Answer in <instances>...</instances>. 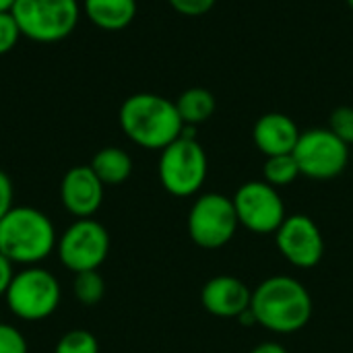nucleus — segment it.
<instances>
[{"mask_svg":"<svg viewBox=\"0 0 353 353\" xmlns=\"http://www.w3.org/2000/svg\"><path fill=\"white\" fill-rule=\"evenodd\" d=\"M250 310L263 329L290 335L302 331L312 319V296L302 281L290 275H273L252 290Z\"/></svg>","mask_w":353,"mask_h":353,"instance_id":"nucleus-1","label":"nucleus"},{"mask_svg":"<svg viewBox=\"0 0 353 353\" xmlns=\"http://www.w3.org/2000/svg\"><path fill=\"white\" fill-rule=\"evenodd\" d=\"M122 132L139 147L161 151L184 132V122L176 101L157 93H134L126 97L118 112Z\"/></svg>","mask_w":353,"mask_h":353,"instance_id":"nucleus-2","label":"nucleus"},{"mask_svg":"<svg viewBox=\"0 0 353 353\" xmlns=\"http://www.w3.org/2000/svg\"><path fill=\"white\" fill-rule=\"evenodd\" d=\"M58 234L52 219L35 207H12L0 219V252L12 263L35 267L56 250Z\"/></svg>","mask_w":353,"mask_h":353,"instance_id":"nucleus-3","label":"nucleus"},{"mask_svg":"<svg viewBox=\"0 0 353 353\" xmlns=\"http://www.w3.org/2000/svg\"><path fill=\"white\" fill-rule=\"evenodd\" d=\"M157 172L163 190L172 196L188 199L201 192L207 180L209 159L203 145L196 141L192 126H186L182 137L161 149Z\"/></svg>","mask_w":353,"mask_h":353,"instance_id":"nucleus-4","label":"nucleus"},{"mask_svg":"<svg viewBox=\"0 0 353 353\" xmlns=\"http://www.w3.org/2000/svg\"><path fill=\"white\" fill-rule=\"evenodd\" d=\"M10 14L21 35L37 43H56L66 39L79 23V0H14Z\"/></svg>","mask_w":353,"mask_h":353,"instance_id":"nucleus-5","label":"nucleus"},{"mask_svg":"<svg viewBox=\"0 0 353 353\" xmlns=\"http://www.w3.org/2000/svg\"><path fill=\"white\" fill-rule=\"evenodd\" d=\"M58 279L41 267H25L17 271L6 294L8 310L21 321H43L52 316L60 304Z\"/></svg>","mask_w":353,"mask_h":353,"instance_id":"nucleus-6","label":"nucleus"},{"mask_svg":"<svg viewBox=\"0 0 353 353\" xmlns=\"http://www.w3.org/2000/svg\"><path fill=\"white\" fill-rule=\"evenodd\" d=\"M190 240L205 250H217L230 244L240 228L234 201L219 192L201 194L186 219Z\"/></svg>","mask_w":353,"mask_h":353,"instance_id":"nucleus-7","label":"nucleus"},{"mask_svg":"<svg viewBox=\"0 0 353 353\" xmlns=\"http://www.w3.org/2000/svg\"><path fill=\"white\" fill-rule=\"evenodd\" d=\"M294 157L302 176L310 180H333L347 170L352 147L329 128H310L300 134Z\"/></svg>","mask_w":353,"mask_h":353,"instance_id":"nucleus-8","label":"nucleus"},{"mask_svg":"<svg viewBox=\"0 0 353 353\" xmlns=\"http://www.w3.org/2000/svg\"><path fill=\"white\" fill-rule=\"evenodd\" d=\"M58 259L60 263L72 271H97L110 252V234L108 230L95 221L89 219H77L72 225L66 228L62 236H58Z\"/></svg>","mask_w":353,"mask_h":353,"instance_id":"nucleus-9","label":"nucleus"},{"mask_svg":"<svg viewBox=\"0 0 353 353\" xmlns=\"http://www.w3.org/2000/svg\"><path fill=\"white\" fill-rule=\"evenodd\" d=\"M234 209L238 215V221L242 228H246L252 234H275L285 213V203L279 194V190L265 180H250L244 182L236 194L232 196Z\"/></svg>","mask_w":353,"mask_h":353,"instance_id":"nucleus-10","label":"nucleus"},{"mask_svg":"<svg viewBox=\"0 0 353 353\" xmlns=\"http://www.w3.org/2000/svg\"><path fill=\"white\" fill-rule=\"evenodd\" d=\"M275 246L283 261L296 269H314L325 256V238L316 221L304 213L283 219L275 232Z\"/></svg>","mask_w":353,"mask_h":353,"instance_id":"nucleus-11","label":"nucleus"},{"mask_svg":"<svg viewBox=\"0 0 353 353\" xmlns=\"http://www.w3.org/2000/svg\"><path fill=\"white\" fill-rule=\"evenodd\" d=\"M103 182L95 176L91 165L70 168L60 182V201L64 209L77 219L93 217L103 203Z\"/></svg>","mask_w":353,"mask_h":353,"instance_id":"nucleus-12","label":"nucleus"},{"mask_svg":"<svg viewBox=\"0 0 353 353\" xmlns=\"http://www.w3.org/2000/svg\"><path fill=\"white\" fill-rule=\"evenodd\" d=\"M252 290L234 275L211 277L201 290L203 308L217 319H238L250 308Z\"/></svg>","mask_w":353,"mask_h":353,"instance_id":"nucleus-13","label":"nucleus"},{"mask_svg":"<svg viewBox=\"0 0 353 353\" xmlns=\"http://www.w3.org/2000/svg\"><path fill=\"white\" fill-rule=\"evenodd\" d=\"M300 134L298 124L281 112L263 114L252 128V141L265 157L294 153Z\"/></svg>","mask_w":353,"mask_h":353,"instance_id":"nucleus-14","label":"nucleus"},{"mask_svg":"<svg viewBox=\"0 0 353 353\" xmlns=\"http://www.w3.org/2000/svg\"><path fill=\"white\" fill-rule=\"evenodd\" d=\"M137 0H83L85 17L103 31H122L137 17Z\"/></svg>","mask_w":353,"mask_h":353,"instance_id":"nucleus-15","label":"nucleus"},{"mask_svg":"<svg viewBox=\"0 0 353 353\" xmlns=\"http://www.w3.org/2000/svg\"><path fill=\"white\" fill-rule=\"evenodd\" d=\"M91 170L103 186L124 184L132 174V157L120 147H103L91 159Z\"/></svg>","mask_w":353,"mask_h":353,"instance_id":"nucleus-16","label":"nucleus"},{"mask_svg":"<svg viewBox=\"0 0 353 353\" xmlns=\"http://www.w3.org/2000/svg\"><path fill=\"white\" fill-rule=\"evenodd\" d=\"M178 114L184 122V126H199L207 122L215 112V97L205 87H190L180 93L176 99Z\"/></svg>","mask_w":353,"mask_h":353,"instance_id":"nucleus-17","label":"nucleus"},{"mask_svg":"<svg viewBox=\"0 0 353 353\" xmlns=\"http://www.w3.org/2000/svg\"><path fill=\"white\" fill-rule=\"evenodd\" d=\"M300 165L294 157V153L288 155H273L265 159L263 165V180L271 186H275L277 190L283 186L294 184L300 178Z\"/></svg>","mask_w":353,"mask_h":353,"instance_id":"nucleus-18","label":"nucleus"},{"mask_svg":"<svg viewBox=\"0 0 353 353\" xmlns=\"http://www.w3.org/2000/svg\"><path fill=\"white\" fill-rule=\"evenodd\" d=\"M72 294L79 304L83 306H95L105 296V281L97 271H83L74 273L72 281Z\"/></svg>","mask_w":353,"mask_h":353,"instance_id":"nucleus-19","label":"nucleus"},{"mask_svg":"<svg viewBox=\"0 0 353 353\" xmlns=\"http://www.w3.org/2000/svg\"><path fill=\"white\" fill-rule=\"evenodd\" d=\"M54 353H99V343L93 333L72 329L58 339Z\"/></svg>","mask_w":353,"mask_h":353,"instance_id":"nucleus-20","label":"nucleus"},{"mask_svg":"<svg viewBox=\"0 0 353 353\" xmlns=\"http://www.w3.org/2000/svg\"><path fill=\"white\" fill-rule=\"evenodd\" d=\"M329 130L337 134L345 145L353 147V108L352 105H339L331 112L329 118Z\"/></svg>","mask_w":353,"mask_h":353,"instance_id":"nucleus-21","label":"nucleus"},{"mask_svg":"<svg viewBox=\"0 0 353 353\" xmlns=\"http://www.w3.org/2000/svg\"><path fill=\"white\" fill-rule=\"evenodd\" d=\"M21 29L14 21V17L8 12H0V56L8 54L14 50V46L21 39Z\"/></svg>","mask_w":353,"mask_h":353,"instance_id":"nucleus-22","label":"nucleus"},{"mask_svg":"<svg viewBox=\"0 0 353 353\" xmlns=\"http://www.w3.org/2000/svg\"><path fill=\"white\" fill-rule=\"evenodd\" d=\"M27 341L23 333L6 323H0V353H27Z\"/></svg>","mask_w":353,"mask_h":353,"instance_id":"nucleus-23","label":"nucleus"},{"mask_svg":"<svg viewBox=\"0 0 353 353\" xmlns=\"http://www.w3.org/2000/svg\"><path fill=\"white\" fill-rule=\"evenodd\" d=\"M170 6L184 14V17H201V14H207L213 6H215V0H168Z\"/></svg>","mask_w":353,"mask_h":353,"instance_id":"nucleus-24","label":"nucleus"},{"mask_svg":"<svg viewBox=\"0 0 353 353\" xmlns=\"http://www.w3.org/2000/svg\"><path fill=\"white\" fill-rule=\"evenodd\" d=\"M14 188L10 178L6 176V172L0 170V219L14 207Z\"/></svg>","mask_w":353,"mask_h":353,"instance_id":"nucleus-25","label":"nucleus"},{"mask_svg":"<svg viewBox=\"0 0 353 353\" xmlns=\"http://www.w3.org/2000/svg\"><path fill=\"white\" fill-rule=\"evenodd\" d=\"M12 267L14 265L0 252V298H4V294H6V290H8V285H10L12 277H14Z\"/></svg>","mask_w":353,"mask_h":353,"instance_id":"nucleus-26","label":"nucleus"},{"mask_svg":"<svg viewBox=\"0 0 353 353\" xmlns=\"http://www.w3.org/2000/svg\"><path fill=\"white\" fill-rule=\"evenodd\" d=\"M248 353H288V350L277 341H263L256 347H252Z\"/></svg>","mask_w":353,"mask_h":353,"instance_id":"nucleus-27","label":"nucleus"},{"mask_svg":"<svg viewBox=\"0 0 353 353\" xmlns=\"http://www.w3.org/2000/svg\"><path fill=\"white\" fill-rule=\"evenodd\" d=\"M14 0H0V12H8L12 8Z\"/></svg>","mask_w":353,"mask_h":353,"instance_id":"nucleus-28","label":"nucleus"},{"mask_svg":"<svg viewBox=\"0 0 353 353\" xmlns=\"http://www.w3.org/2000/svg\"><path fill=\"white\" fill-rule=\"evenodd\" d=\"M345 2H347V4H350V6L353 8V0H345Z\"/></svg>","mask_w":353,"mask_h":353,"instance_id":"nucleus-29","label":"nucleus"},{"mask_svg":"<svg viewBox=\"0 0 353 353\" xmlns=\"http://www.w3.org/2000/svg\"><path fill=\"white\" fill-rule=\"evenodd\" d=\"M350 163H352V165H353V147H352V161H350Z\"/></svg>","mask_w":353,"mask_h":353,"instance_id":"nucleus-30","label":"nucleus"}]
</instances>
